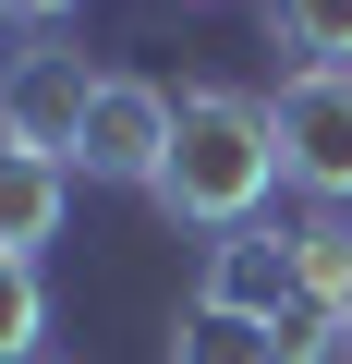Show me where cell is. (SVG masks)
I'll return each mask as SVG.
<instances>
[{
	"instance_id": "1",
	"label": "cell",
	"mask_w": 352,
	"mask_h": 364,
	"mask_svg": "<svg viewBox=\"0 0 352 364\" xmlns=\"http://www.w3.org/2000/svg\"><path fill=\"white\" fill-rule=\"evenodd\" d=\"M267 182H279L267 97H243V85H183V134H170V170H158V219L243 231V219H267Z\"/></svg>"
},
{
	"instance_id": "2",
	"label": "cell",
	"mask_w": 352,
	"mask_h": 364,
	"mask_svg": "<svg viewBox=\"0 0 352 364\" xmlns=\"http://www.w3.org/2000/svg\"><path fill=\"white\" fill-rule=\"evenodd\" d=\"M267 134H279V182H304L316 207H352V73H279Z\"/></svg>"
},
{
	"instance_id": "3",
	"label": "cell",
	"mask_w": 352,
	"mask_h": 364,
	"mask_svg": "<svg viewBox=\"0 0 352 364\" xmlns=\"http://www.w3.org/2000/svg\"><path fill=\"white\" fill-rule=\"evenodd\" d=\"M170 134H183V97H170L158 73H110V85H97V109H85L73 170H85V182H134V195H158Z\"/></svg>"
},
{
	"instance_id": "4",
	"label": "cell",
	"mask_w": 352,
	"mask_h": 364,
	"mask_svg": "<svg viewBox=\"0 0 352 364\" xmlns=\"http://www.w3.org/2000/svg\"><path fill=\"white\" fill-rule=\"evenodd\" d=\"M97 85L110 73H85V49H61V37H37L13 73H0V146H37V158H61L73 170V146H85V109H97Z\"/></svg>"
},
{
	"instance_id": "5",
	"label": "cell",
	"mask_w": 352,
	"mask_h": 364,
	"mask_svg": "<svg viewBox=\"0 0 352 364\" xmlns=\"http://www.w3.org/2000/svg\"><path fill=\"white\" fill-rule=\"evenodd\" d=\"M195 304H231V316H292L304 304V231H279V219H243V231H219L207 243V279H195Z\"/></svg>"
},
{
	"instance_id": "6",
	"label": "cell",
	"mask_w": 352,
	"mask_h": 364,
	"mask_svg": "<svg viewBox=\"0 0 352 364\" xmlns=\"http://www.w3.org/2000/svg\"><path fill=\"white\" fill-rule=\"evenodd\" d=\"M61 207H73V170L37 158V146H0V255L61 243Z\"/></svg>"
},
{
	"instance_id": "7",
	"label": "cell",
	"mask_w": 352,
	"mask_h": 364,
	"mask_svg": "<svg viewBox=\"0 0 352 364\" xmlns=\"http://www.w3.org/2000/svg\"><path fill=\"white\" fill-rule=\"evenodd\" d=\"M158 364H292L267 316H231V304H183L158 340Z\"/></svg>"
},
{
	"instance_id": "8",
	"label": "cell",
	"mask_w": 352,
	"mask_h": 364,
	"mask_svg": "<svg viewBox=\"0 0 352 364\" xmlns=\"http://www.w3.org/2000/svg\"><path fill=\"white\" fill-rule=\"evenodd\" d=\"M267 49H292V73H352V0H255Z\"/></svg>"
},
{
	"instance_id": "9",
	"label": "cell",
	"mask_w": 352,
	"mask_h": 364,
	"mask_svg": "<svg viewBox=\"0 0 352 364\" xmlns=\"http://www.w3.org/2000/svg\"><path fill=\"white\" fill-rule=\"evenodd\" d=\"M37 340H49V279L37 255H0V364H37Z\"/></svg>"
},
{
	"instance_id": "10",
	"label": "cell",
	"mask_w": 352,
	"mask_h": 364,
	"mask_svg": "<svg viewBox=\"0 0 352 364\" xmlns=\"http://www.w3.org/2000/svg\"><path fill=\"white\" fill-rule=\"evenodd\" d=\"M0 13H13V25H61L73 0H0Z\"/></svg>"
}]
</instances>
